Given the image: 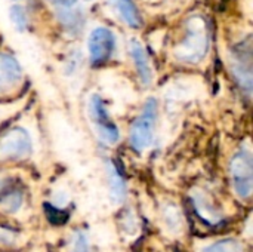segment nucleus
<instances>
[{"instance_id": "obj_8", "label": "nucleus", "mask_w": 253, "mask_h": 252, "mask_svg": "<svg viewBox=\"0 0 253 252\" xmlns=\"http://www.w3.org/2000/svg\"><path fill=\"white\" fill-rule=\"evenodd\" d=\"M119 13L130 27H139L142 24L141 15L132 0H114Z\"/></svg>"}, {"instance_id": "obj_13", "label": "nucleus", "mask_w": 253, "mask_h": 252, "mask_svg": "<svg viewBox=\"0 0 253 252\" xmlns=\"http://www.w3.org/2000/svg\"><path fill=\"white\" fill-rule=\"evenodd\" d=\"M77 0H55V3H59L62 6H73Z\"/></svg>"}, {"instance_id": "obj_5", "label": "nucleus", "mask_w": 253, "mask_h": 252, "mask_svg": "<svg viewBox=\"0 0 253 252\" xmlns=\"http://www.w3.org/2000/svg\"><path fill=\"white\" fill-rule=\"evenodd\" d=\"M31 141L24 129H12L0 138V157L19 159L30 153Z\"/></svg>"}, {"instance_id": "obj_1", "label": "nucleus", "mask_w": 253, "mask_h": 252, "mask_svg": "<svg viewBox=\"0 0 253 252\" xmlns=\"http://www.w3.org/2000/svg\"><path fill=\"white\" fill-rule=\"evenodd\" d=\"M156 119H157V102L156 100L151 98L145 102L141 116L132 123L130 128V144L135 150L141 151L151 144Z\"/></svg>"}, {"instance_id": "obj_6", "label": "nucleus", "mask_w": 253, "mask_h": 252, "mask_svg": "<svg viewBox=\"0 0 253 252\" xmlns=\"http://www.w3.org/2000/svg\"><path fill=\"white\" fill-rule=\"evenodd\" d=\"M19 80L21 68L18 62L10 56L0 53V94L12 89Z\"/></svg>"}, {"instance_id": "obj_7", "label": "nucleus", "mask_w": 253, "mask_h": 252, "mask_svg": "<svg viewBox=\"0 0 253 252\" xmlns=\"http://www.w3.org/2000/svg\"><path fill=\"white\" fill-rule=\"evenodd\" d=\"M130 53H132L135 67L138 70V74H139L142 83L145 86L150 85V82H151V68H150V64H148V58H147V55L144 52V48L141 46L139 42H136V40L130 42Z\"/></svg>"}, {"instance_id": "obj_4", "label": "nucleus", "mask_w": 253, "mask_h": 252, "mask_svg": "<svg viewBox=\"0 0 253 252\" xmlns=\"http://www.w3.org/2000/svg\"><path fill=\"white\" fill-rule=\"evenodd\" d=\"M90 116L95 123V128L102 140L107 143H116L120 137L119 129L113 119L110 117L102 100L98 95H93L90 100Z\"/></svg>"}, {"instance_id": "obj_2", "label": "nucleus", "mask_w": 253, "mask_h": 252, "mask_svg": "<svg viewBox=\"0 0 253 252\" xmlns=\"http://www.w3.org/2000/svg\"><path fill=\"white\" fill-rule=\"evenodd\" d=\"M231 175L237 193L243 198L251 196L252 192V156L242 150L231 160Z\"/></svg>"}, {"instance_id": "obj_10", "label": "nucleus", "mask_w": 253, "mask_h": 252, "mask_svg": "<svg viewBox=\"0 0 253 252\" xmlns=\"http://www.w3.org/2000/svg\"><path fill=\"white\" fill-rule=\"evenodd\" d=\"M10 18L12 21L15 22V25L19 28V30H24L25 25H27V15H25V10L22 6H13L10 9Z\"/></svg>"}, {"instance_id": "obj_3", "label": "nucleus", "mask_w": 253, "mask_h": 252, "mask_svg": "<svg viewBox=\"0 0 253 252\" xmlns=\"http://www.w3.org/2000/svg\"><path fill=\"white\" fill-rule=\"evenodd\" d=\"M114 46H116L114 34L108 28H104V27L95 28L90 33L89 42H87L90 61L93 64H104L113 55Z\"/></svg>"}, {"instance_id": "obj_9", "label": "nucleus", "mask_w": 253, "mask_h": 252, "mask_svg": "<svg viewBox=\"0 0 253 252\" xmlns=\"http://www.w3.org/2000/svg\"><path fill=\"white\" fill-rule=\"evenodd\" d=\"M205 252H243V248L236 241H224L208 248Z\"/></svg>"}, {"instance_id": "obj_11", "label": "nucleus", "mask_w": 253, "mask_h": 252, "mask_svg": "<svg viewBox=\"0 0 253 252\" xmlns=\"http://www.w3.org/2000/svg\"><path fill=\"white\" fill-rule=\"evenodd\" d=\"M44 208H46V214H47V218L50 220V223H53V224H62V223L67 221L68 215L64 211H58V209H55V208H52L49 205H44Z\"/></svg>"}, {"instance_id": "obj_12", "label": "nucleus", "mask_w": 253, "mask_h": 252, "mask_svg": "<svg viewBox=\"0 0 253 252\" xmlns=\"http://www.w3.org/2000/svg\"><path fill=\"white\" fill-rule=\"evenodd\" d=\"M73 252H87V245L83 236H79L76 244H74V251Z\"/></svg>"}]
</instances>
